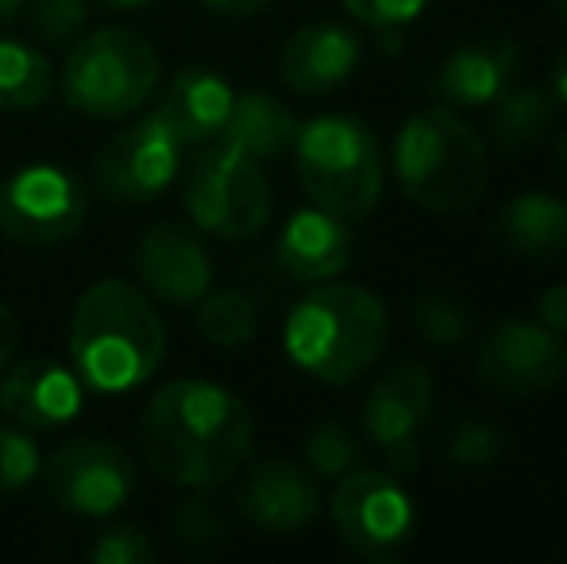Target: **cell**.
Masks as SVG:
<instances>
[{
  "label": "cell",
  "instance_id": "83f0119b",
  "mask_svg": "<svg viewBox=\"0 0 567 564\" xmlns=\"http://www.w3.org/2000/svg\"><path fill=\"white\" fill-rule=\"evenodd\" d=\"M43 475V452L28 429L0 425V491H23Z\"/></svg>",
  "mask_w": 567,
  "mask_h": 564
},
{
  "label": "cell",
  "instance_id": "4316f807",
  "mask_svg": "<svg viewBox=\"0 0 567 564\" xmlns=\"http://www.w3.org/2000/svg\"><path fill=\"white\" fill-rule=\"evenodd\" d=\"M413 329L429 340V345H463L471 337V317L449 294H421L413 301Z\"/></svg>",
  "mask_w": 567,
  "mask_h": 564
},
{
  "label": "cell",
  "instance_id": "60d3db41",
  "mask_svg": "<svg viewBox=\"0 0 567 564\" xmlns=\"http://www.w3.org/2000/svg\"><path fill=\"white\" fill-rule=\"evenodd\" d=\"M560 12H564V20H567V0H560Z\"/></svg>",
  "mask_w": 567,
  "mask_h": 564
},
{
  "label": "cell",
  "instance_id": "4fadbf2b",
  "mask_svg": "<svg viewBox=\"0 0 567 564\" xmlns=\"http://www.w3.org/2000/svg\"><path fill=\"white\" fill-rule=\"evenodd\" d=\"M135 488V464L113 441H82L62 444L47 464V491L62 511L82 519H109L127 503Z\"/></svg>",
  "mask_w": 567,
  "mask_h": 564
},
{
  "label": "cell",
  "instance_id": "5b68a950",
  "mask_svg": "<svg viewBox=\"0 0 567 564\" xmlns=\"http://www.w3.org/2000/svg\"><path fill=\"white\" fill-rule=\"evenodd\" d=\"M293 163L309 202L343 221L367 217L379 205L386 166L379 140L359 116L329 113L298 124Z\"/></svg>",
  "mask_w": 567,
  "mask_h": 564
},
{
  "label": "cell",
  "instance_id": "8fae6325",
  "mask_svg": "<svg viewBox=\"0 0 567 564\" xmlns=\"http://www.w3.org/2000/svg\"><path fill=\"white\" fill-rule=\"evenodd\" d=\"M433 371L425 363H398L367 391L363 437L390 460V472L410 475L421 460V433L433 410Z\"/></svg>",
  "mask_w": 567,
  "mask_h": 564
},
{
  "label": "cell",
  "instance_id": "ab89813d",
  "mask_svg": "<svg viewBox=\"0 0 567 564\" xmlns=\"http://www.w3.org/2000/svg\"><path fill=\"white\" fill-rule=\"evenodd\" d=\"M556 163H560V171L567 174V132L556 140Z\"/></svg>",
  "mask_w": 567,
  "mask_h": 564
},
{
  "label": "cell",
  "instance_id": "7c38bea8",
  "mask_svg": "<svg viewBox=\"0 0 567 564\" xmlns=\"http://www.w3.org/2000/svg\"><path fill=\"white\" fill-rule=\"evenodd\" d=\"M182 155H186V143L174 136L163 116L151 109L143 121H135L132 129L120 132V136H113L101 147L97 186L113 202H127V205L155 202L178 178Z\"/></svg>",
  "mask_w": 567,
  "mask_h": 564
},
{
  "label": "cell",
  "instance_id": "30bf717a",
  "mask_svg": "<svg viewBox=\"0 0 567 564\" xmlns=\"http://www.w3.org/2000/svg\"><path fill=\"white\" fill-rule=\"evenodd\" d=\"M478 379L506 399H533L553 391L567 371L564 332L548 329L545 321L509 317L494 325L491 337L478 348Z\"/></svg>",
  "mask_w": 567,
  "mask_h": 564
},
{
  "label": "cell",
  "instance_id": "cb8c5ba5",
  "mask_svg": "<svg viewBox=\"0 0 567 564\" xmlns=\"http://www.w3.org/2000/svg\"><path fill=\"white\" fill-rule=\"evenodd\" d=\"M51 62L23 39H0V109H39L51 98Z\"/></svg>",
  "mask_w": 567,
  "mask_h": 564
},
{
  "label": "cell",
  "instance_id": "ba28073f",
  "mask_svg": "<svg viewBox=\"0 0 567 564\" xmlns=\"http://www.w3.org/2000/svg\"><path fill=\"white\" fill-rule=\"evenodd\" d=\"M329 514L340 542L367 561L398 557L417 530V511L402 480L390 472H371V468H355L337 480Z\"/></svg>",
  "mask_w": 567,
  "mask_h": 564
},
{
  "label": "cell",
  "instance_id": "f35d334b",
  "mask_svg": "<svg viewBox=\"0 0 567 564\" xmlns=\"http://www.w3.org/2000/svg\"><path fill=\"white\" fill-rule=\"evenodd\" d=\"M28 8V0H0V20H12Z\"/></svg>",
  "mask_w": 567,
  "mask_h": 564
},
{
  "label": "cell",
  "instance_id": "52a82bcc",
  "mask_svg": "<svg viewBox=\"0 0 567 564\" xmlns=\"http://www.w3.org/2000/svg\"><path fill=\"white\" fill-rule=\"evenodd\" d=\"M182 202L189 221L220 240H251L275 213V194L259 158L220 140L202 147V155L194 158Z\"/></svg>",
  "mask_w": 567,
  "mask_h": 564
},
{
  "label": "cell",
  "instance_id": "d6986e66",
  "mask_svg": "<svg viewBox=\"0 0 567 564\" xmlns=\"http://www.w3.org/2000/svg\"><path fill=\"white\" fill-rule=\"evenodd\" d=\"M517 66H522L517 43L502 35L471 39L441 62L436 93L452 109H491L502 93L514 90Z\"/></svg>",
  "mask_w": 567,
  "mask_h": 564
},
{
  "label": "cell",
  "instance_id": "e0dca14e",
  "mask_svg": "<svg viewBox=\"0 0 567 564\" xmlns=\"http://www.w3.org/2000/svg\"><path fill=\"white\" fill-rule=\"evenodd\" d=\"M275 259L290 279L298 283H329L340 279L355 259V236L348 221L337 213L309 205L286 221L275 244Z\"/></svg>",
  "mask_w": 567,
  "mask_h": 564
},
{
  "label": "cell",
  "instance_id": "2e32d148",
  "mask_svg": "<svg viewBox=\"0 0 567 564\" xmlns=\"http://www.w3.org/2000/svg\"><path fill=\"white\" fill-rule=\"evenodd\" d=\"M82 379L74 368L35 356L0 371V410L23 429H59L82 414Z\"/></svg>",
  "mask_w": 567,
  "mask_h": 564
},
{
  "label": "cell",
  "instance_id": "836d02e7",
  "mask_svg": "<svg viewBox=\"0 0 567 564\" xmlns=\"http://www.w3.org/2000/svg\"><path fill=\"white\" fill-rule=\"evenodd\" d=\"M537 317L556 332H567V286H553V290L540 294L537 301Z\"/></svg>",
  "mask_w": 567,
  "mask_h": 564
},
{
  "label": "cell",
  "instance_id": "603a6c76",
  "mask_svg": "<svg viewBox=\"0 0 567 564\" xmlns=\"http://www.w3.org/2000/svg\"><path fill=\"white\" fill-rule=\"evenodd\" d=\"M556 124V98L540 85H514L491 105V140L502 151L537 147Z\"/></svg>",
  "mask_w": 567,
  "mask_h": 564
},
{
  "label": "cell",
  "instance_id": "5bb4252c",
  "mask_svg": "<svg viewBox=\"0 0 567 564\" xmlns=\"http://www.w3.org/2000/svg\"><path fill=\"white\" fill-rule=\"evenodd\" d=\"M135 271L151 298L166 306H197L213 290V259L202 236L178 221L147 228L135 248Z\"/></svg>",
  "mask_w": 567,
  "mask_h": 564
},
{
  "label": "cell",
  "instance_id": "9c48e42d",
  "mask_svg": "<svg viewBox=\"0 0 567 564\" xmlns=\"http://www.w3.org/2000/svg\"><path fill=\"white\" fill-rule=\"evenodd\" d=\"M90 194L54 163H28L0 182V233L23 248H54L82 233Z\"/></svg>",
  "mask_w": 567,
  "mask_h": 564
},
{
  "label": "cell",
  "instance_id": "d6a6232c",
  "mask_svg": "<svg viewBox=\"0 0 567 564\" xmlns=\"http://www.w3.org/2000/svg\"><path fill=\"white\" fill-rule=\"evenodd\" d=\"M90 557L97 564H147L151 557H155V550H151V542H147L143 530L116 526L93 542Z\"/></svg>",
  "mask_w": 567,
  "mask_h": 564
},
{
  "label": "cell",
  "instance_id": "ffe728a7",
  "mask_svg": "<svg viewBox=\"0 0 567 564\" xmlns=\"http://www.w3.org/2000/svg\"><path fill=\"white\" fill-rule=\"evenodd\" d=\"M231 101H236V93L225 78L205 66H186L166 82L155 113L186 147H209L225 132Z\"/></svg>",
  "mask_w": 567,
  "mask_h": 564
},
{
  "label": "cell",
  "instance_id": "277c9868",
  "mask_svg": "<svg viewBox=\"0 0 567 564\" xmlns=\"http://www.w3.org/2000/svg\"><path fill=\"white\" fill-rule=\"evenodd\" d=\"M394 178L402 194L425 213H467L491 186V155L483 132L463 121L460 109H417L398 129Z\"/></svg>",
  "mask_w": 567,
  "mask_h": 564
},
{
  "label": "cell",
  "instance_id": "4dcf8cb0",
  "mask_svg": "<svg viewBox=\"0 0 567 564\" xmlns=\"http://www.w3.org/2000/svg\"><path fill=\"white\" fill-rule=\"evenodd\" d=\"M502 452V433L486 422H460L449 433V460L455 468H486Z\"/></svg>",
  "mask_w": 567,
  "mask_h": 564
},
{
  "label": "cell",
  "instance_id": "7a4b0ae2",
  "mask_svg": "<svg viewBox=\"0 0 567 564\" xmlns=\"http://www.w3.org/2000/svg\"><path fill=\"white\" fill-rule=\"evenodd\" d=\"M166 360V325L151 298L124 279H101L82 294L70 321V368L97 394L143 387Z\"/></svg>",
  "mask_w": 567,
  "mask_h": 564
},
{
  "label": "cell",
  "instance_id": "d590c367",
  "mask_svg": "<svg viewBox=\"0 0 567 564\" xmlns=\"http://www.w3.org/2000/svg\"><path fill=\"white\" fill-rule=\"evenodd\" d=\"M205 4L209 12H220V16H255L262 8H270V0H197Z\"/></svg>",
  "mask_w": 567,
  "mask_h": 564
},
{
  "label": "cell",
  "instance_id": "44dd1931",
  "mask_svg": "<svg viewBox=\"0 0 567 564\" xmlns=\"http://www.w3.org/2000/svg\"><path fill=\"white\" fill-rule=\"evenodd\" d=\"M502 244L525 259H556L567 252V202L545 189H525L498 209Z\"/></svg>",
  "mask_w": 567,
  "mask_h": 564
},
{
  "label": "cell",
  "instance_id": "74e56055",
  "mask_svg": "<svg viewBox=\"0 0 567 564\" xmlns=\"http://www.w3.org/2000/svg\"><path fill=\"white\" fill-rule=\"evenodd\" d=\"M101 8H109V12H143V8H151L155 0H97Z\"/></svg>",
  "mask_w": 567,
  "mask_h": 564
},
{
  "label": "cell",
  "instance_id": "484cf974",
  "mask_svg": "<svg viewBox=\"0 0 567 564\" xmlns=\"http://www.w3.org/2000/svg\"><path fill=\"white\" fill-rule=\"evenodd\" d=\"M306 468L321 480H343L348 472L363 468V444L340 422H321L306 437Z\"/></svg>",
  "mask_w": 567,
  "mask_h": 564
},
{
  "label": "cell",
  "instance_id": "8992f818",
  "mask_svg": "<svg viewBox=\"0 0 567 564\" xmlns=\"http://www.w3.org/2000/svg\"><path fill=\"white\" fill-rule=\"evenodd\" d=\"M163 59L127 28H97L70 43L62 93L66 105L93 121H120L155 93Z\"/></svg>",
  "mask_w": 567,
  "mask_h": 564
},
{
  "label": "cell",
  "instance_id": "3957f363",
  "mask_svg": "<svg viewBox=\"0 0 567 564\" xmlns=\"http://www.w3.org/2000/svg\"><path fill=\"white\" fill-rule=\"evenodd\" d=\"M390 340V314L379 294L355 283H317L290 309L282 348L298 371L329 387L363 376Z\"/></svg>",
  "mask_w": 567,
  "mask_h": 564
},
{
  "label": "cell",
  "instance_id": "b9f144b4",
  "mask_svg": "<svg viewBox=\"0 0 567 564\" xmlns=\"http://www.w3.org/2000/svg\"><path fill=\"white\" fill-rule=\"evenodd\" d=\"M564 286H567V283H564Z\"/></svg>",
  "mask_w": 567,
  "mask_h": 564
},
{
  "label": "cell",
  "instance_id": "f1b7e54d",
  "mask_svg": "<svg viewBox=\"0 0 567 564\" xmlns=\"http://www.w3.org/2000/svg\"><path fill=\"white\" fill-rule=\"evenodd\" d=\"M31 28L51 47H66L90 23V0H28Z\"/></svg>",
  "mask_w": 567,
  "mask_h": 564
},
{
  "label": "cell",
  "instance_id": "1f68e13d",
  "mask_svg": "<svg viewBox=\"0 0 567 564\" xmlns=\"http://www.w3.org/2000/svg\"><path fill=\"white\" fill-rule=\"evenodd\" d=\"M340 4L348 8V16H355L363 28L398 31L417 20L433 0H340Z\"/></svg>",
  "mask_w": 567,
  "mask_h": 564
},
{
  "label": "cell",
  "instance_id": "e575fe53",
  "mask_svg": "<svg viewBox=\"0 0 567 564\" xmlns=\"http://www.w3.org/2000/svg\"><path fill=\"white\" fill-rule=\"evenodd\" d=\"M16 348H20V321H16L12 306L0 301V371L8 368V360H12Z\"/></svg>",
  "mask_w": 567,
  "mask_h": 564
},
{
  "label": "cell",
  "instance_id": "8d00e7d4",
  "mask_svg": "<svg viewBox=\"0 0 567 564\" xmlns=\"http://www.w3.org/2000/svg\"><path fill=\"white\" fill-rule=\"evenodd\" d=\"M548 93L556 98V105H564L567 109V51L556 59V66H553V85H548Z\"/></svg>",
  "mask_w": 567,
  "mask_h": 564
},
{
  "label": "cell",
  "instance_id": "f546056e",
  "mask_svg": "<svg viewBox=\"0 0 567 564\" xmlns=\"http://www.w3.org/2000/svg\"><path fill=\"white\" fill-rule=\"evenodd\" d=\"M225 514L213 506V499L205 495H189L178 503L174 511V534L186 550H209L225 537Z\"/></svg>",
  "mask_w": 567,
  "mask_h": 564
},
{
  "label": "cell",
  "instance_id": "ac0fdd59",
  "mask_svg": "<svg viewBox=\"0 0 567 564\" xmlns=\"http://www.w3.org/2000/svg\"><path fill=\"white\" fill-rule=\"evenodd\" d=\"M359 59H363V43L351 28L309 23V28H298L286 39L278 70H282V82L293 93L317 98V93H329L348 82L359 70Z\"/></svg>",
  "mask_w": 567,
  "mask_h": 564
},
{
  "label": "cell",
  "instance_id": "6da1fadb",
  "mask_svg": "<svg viewBox=\"0 0 567 564\" xmlns=\"http://www.w3.org/2000/svg\"><path fill=\"white\" fill-rule=\"evenodd\" d=\"M143 460L186 491H213L251 460L255 418L239 394L209 379H174L140 418Z\"/></svg>",
  "mask_w": 567,
  "mask_h": 564
},
{
  "label": "cell",
  "instance_id": "d4e9b609",
  "mask_svg": "<svg viewBox=\"0 0 567 564\" xmlns=\"http://www.w3.org/2000/svg\"><path fill=\"white\" fill-rule=\"evenodd\" d=\"M197 329L217 348H244L259 337V309L244 290H209L197 301Z\"/></svg>",
  "mask_w": 567,
  "mask_h": 564
},
{
  "label": "cell",
  "instance_id": "7402d4cb",
  "mask_svg": "<svg viewBox=\"0 0 567 564\" xmlns=\"http://www.w3.org/2000/svg\"><path fill=\"white\" fill-rule=\"evenodd\" d=\"M293 136H298V116L278 98H270V93L247 90L236 93V101H231L220 143H228V147L244 151V155L262 163V158H278L282 151H290Z\"/></svg>",
  "mask_w": 567,
  "mask_h": 564
},
{
  "label": "cell",
  "instance_id": "9a60e30c",
  "mask_svg": "<svg viewBox=\"0 0 567 564\" xmlns=\"http://www.w3.org/2000/svg\"><path fill=\"white\" fill-rule=\"evenodd\" d=\"M239 511L262 534H298L321 519L324 495L309 468L293 460H262L239 488Z\"/></svg>",
  "mask_w": 567,
  "mask_h": 564
}]
</instances>
